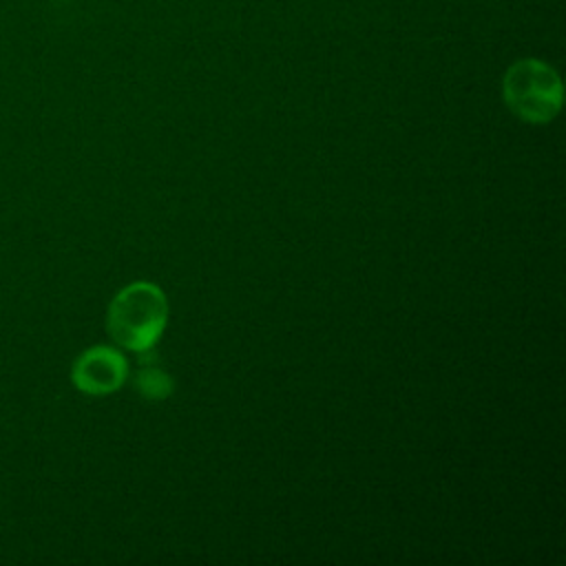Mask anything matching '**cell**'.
<instances>
[{"label": "cell", "instance_id": "6da1fadb", "mask_svg": "<svg viewBox=\"0 0 566 566\" xmlns=\"http://www.w3.org/2000/svg\"><path fill=\"white\" fill-rule=\"evenodd\" d=\"M168 323V298L150 281H135L122 287L106 314L111 338L135 354H150Z\"/></svg>", "mask_w": 566, "mask_h": 566}, {"label": "cell", "instance_id": "7a4b0ae2", "mask_svg": "<svg viewBox=\"0 0 566 566\" xmlns=\"http://www.w3.org/2000/svg\"><path fill=\"white\" fill-rule=\"evenodd\" d=\"M502 97L509 111L526 124H548L564 102L559 73L544 60L522 57L502 77Z\"/></svg>", "mask_w": 566, "mask_h": 566}, {"label": "cell", "instance_id": "3957f363", "mask_svg": "<svg viewBox=\"0 0 566 566\" xmlns=\"http://www.w3.org/2000/svg\"><path fill=\"white\" fill-rule=\"evenodd\" d=\"M71 378L82 394L106 396L126 382L128 360L119 349L97 345L77 356Z\"/></svg>", "mask_w": 566, "mask_h": 566}, {"label": "cell", "instance_id": "277c9868", "mask_svg": "<svg viewBox=\"0 0 566 566\" xmlns=\"http://www.w3.org/2000/svg\"><path fill=\"white\" fill-rule=\"evenodd\" d=\"M133 387L148 400H166L175 391V380L159 367H139L133 376Z\"/></svg>", "mask_w": 566, "mask_h": 566}]
</instances>
